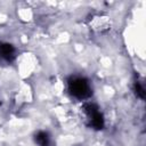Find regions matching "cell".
<instances>
[{
	"label": "cell",
	"mask_w": 146,
	"mask_h": 146,
	"mask_svg": "<svg viewBox=\"0 0 146 146\" xmlns=\"http://www.w3.org/2000/svg\"><path fill=\"white\" fill-rule=\"evenodd\" d=\"M68 91L78 99H86L91 95V87L87 79L74 76L68 80Z\"/></svg>",
	"instance_id": "6da1fadb"
},
{
	"label": "cell",
	"mask_w": 146,
	"mask_h": 146,
	"mask_svg": "<svg viewBox=\"0 0 146 146\" xmlns=\"http://www.w3.org/2000/svg\"><path fill=\"white\" fill-rule=\"evenodd\" d=\"M83 113L90 127L94 129H102L104 127V119L98 110V107L94 104H86L83 106Z\"/></svg>",
	"instance_id": "7a4b0ae2"
},
{
	"label": "cell",
	"mask_w": 146,
	"mask_h": 146,
	"mask_svg": "<svg viewBox=\"0 0 146 146\" xmlns=\"http://www.w3.org/2000/svg\"><path fill=\"white\" fill-rule=\"evenodd\" d=\"M0 56L7 60H11L15 56V50L11 47V44L8 43H1L0 44Z\"/></svg>",
	"instance_id": "3957f363"
},
{
	"label": "cell",
	"mask_w": 146,
	"mask_h": 146,
	"mask_svg": "<svg viewBox=\"0 0 146 146\" xmlns=\"http://www.w3.org/2000/svg\"><path fill=\"white\" fill-rule=\"evenodd\" d=\"M35 143L39 146H49L50 144V138L48 136V133L43 132V131H39L35 135Z\"/></svg>",
	"instance_id": "277c9868"
},
{
	"label": "cell",
	"mask_w": 146,
	"mask_h": 146,
	"mask_svg": "<svg viewBox=\"0 0 146 146\" xmlns=\"http://www.w3.org/2000/svg\"><path fill=\"white\" fill-rule=\"evenodd\" d=\"M136 90H137V94L143 98V97H144V89L140 87V84H139V83H137V84H136Z\"/></svg>",
	"instance_id": "5b68a950"
}]
</instances>
